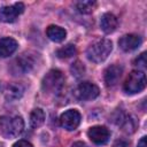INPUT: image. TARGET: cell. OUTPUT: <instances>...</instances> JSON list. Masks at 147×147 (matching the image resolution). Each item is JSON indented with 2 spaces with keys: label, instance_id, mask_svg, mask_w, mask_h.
<instances>
[{
  "label": "cell",
  "instance_id": "8992f818",
  "mask_svg": "<svg viewBox=\"0 0 147 147\" xmlns=\"http://www.w3.org/2000/svg\"><path fill=\"white\" fill-rule=\"evenodd\" d=\"M75 93L79 100L90 101V100L95 99L99 95L100 90L95 84H93L91 82H83L77 86Z\"/></svg>",
  "mask_w": 147,
  "mask_h": 147
},
{
  "label": "cell",
  "instance_id": "7a4b0ae2",
  "mask_svg": "<svg viewBox=\"0 0 147 147\" xmlns=\"http://www.w3.org/2000/svg\"><path fill=\"white\" fill-rule=\"evenodd\" d=\"M24 130V121L21 116H1L0 134L7 139L18 137Z\"/></svg>",
  "mask_w": 147,
  "mask_h": 147
},
{
  "label": "cell",
  "instance_id": "d4e9b609",
  "mask_svg": "<svg viewBox=\"0 0 147 147\" xmlns=\"http://www.w3.org/2000/svg\"><path fill=\"white\" fill-rule=\"evenodd\" d=\"M71 147H88V146L85 142H83V141H76V142L72 144Z\"/></svg>",
  "mask_w": 147,
  "mask_h": 147
},
{
  "label": "cell",
  "instance_id": "ffe728a7",
  "mask_svg": "<svg viewBox=\"0 0 147 147\" xmlns=\"http://www.w3.org/2000/svg\"><path fill=\"white\" fill-rule=\"evenodd\" d=\"M70 71L72 74V76H75V77H82L85 74V67L80 61H76L70 67Z\"/></svg>",
  "mask_w": 147,
  "mask_h": 147
},
{
  "label": "cell",
  "instance_id": "3957f363",
  "mask_svg": "<svg viewBox=\"0 0 147 147\" xmlns=\"http://www.w3.org/2000/svg\"><path fill=\"white\" fill-rule=\"evenodd\" d=\"M64 75L57 69L49 70L41 80V88L47 94H57L64 86Z\"/></svg>",
  "mask_w": 147,
  "mask_h": 147
},
{
  "label": "cell",
  "instance_id": "d6986e66",
  "mask_svg": "<svg viewBox=\"0 0 147 147\" xmlns=\"http://www.w3.org/2000/svg\"><path fill=\"white\" fill-rule=\"evenodd\" d=\"M95 1H91V0H86V1H78L76 2V8L79 13L82 14H90L93 11L94 7H95Z\"/></svg>",
  "mask_w": 147,
  "mask_h": 147
},
{
  "label": "cell",
  "instance_id": "cb8c5ba5",
  "mask_svg": "<svg viewBox=\"0 0 147 147\" xmlns=\"http://www.w3.org/2000/svg\"><path fill=\"white\" fill-rule=\"evenodd\" d=\"M146 136H144L139 141H138V147H147V142H146Z\"/></svg>",
  "mask_w": 147,
  "mask_h": 147
},
{
  "label": "cell",
  "instance_id": "603a6c76",
  "mask_svg": "<svg viewBox=\"0 0 147 147\" xmlns=\"http://www.w3.org/2000/svg\"><path fill=\"white\" fill-rule=\"evenodd\" d=\"M129 145H130L129 141H126L124 139H118V140L115 141L113 147H129Z\"/></svg>",
  "mask_w": 147,
  "mask_h": 147
},
{
  "label": "cell",
  "instance_id": "277c9868",
  "mask_svg": "<svg viewBox=\"0 0 147 147\" xmlns=\"http://www.w3.org/2000/svg\"><path fill=\"white\" fill-rule=\"evenodd\" d=\"M146 87V76L141 70H133L126 77L123 88L127 94H136Z\"/></svg>",
  "mask_w": 147,
  "mask_h": 147
},
{
  "label": "cell",
  "instance_id": "44dd1931",
  "mask_svg": "<svg viewBox=\"0 0 147 147\" xmlns=\"http://www.w3.org/2000/svg\"><path fill=\"white\" fill-rule=\"evenodd\" d=\"M146 64H147V61H146V53H141L134 61H133V65L137 67V68H140V69H145L146 68Z\"/></svg>",
  "mask_w": 147,
  "mask_h": 147
},
{
  "label": "cell",
  "instance_id": "5b68a950",
  "mask_svg": "<svg viewBox=\"0 0 147 147\" xmlns=\"http://www.w3.org/2000/svg\"><path fill=\"white\" fill-rule=\"evenodd\" d=\"M36 59L30 53H22L20 56H17L10 67V70L15 75H24L32 70L34 67Z\"/></svg>",
  "mask_w": 147,
  "mask_h": 147
},
{
  "label": "cell",
  "instance_id": "30bf717a",
  "mask_svg": "<svg viewBox=\"0 0 147 147\" xmlns=\"http://www.w3.org/2000/svg\"><path fill=\"white\" fill-rule=\"evenodd\" d=\"M122 74H123V68L121 65H118V64H111V65H109L105 70V75H103L106 85L108 87H113V86L117 85L118 80L122 77Z\"/></svg>",
  "mask_w": 147,
  "mask_h": 147
},
{
  "label": "cell",
  "instance_id": "52a82bcc",
  "mask_svg": "<svg viewBox=\"0 0 147 147\" xmlns=\"http://www.w3.org/2000/svg\"><path fill=\"white\" fill-rule=\"evenodd\" d=\"M80 119H82V116L78 110L69 109L60 116V124L63 129L68 131H74L80 124Z\"/></svg>",
  "mask_w": 147,
  "mask_h": 147
},
{
  "label": "cell",
  "instance_id": "2e32d148",
  "mask_svg": "<svg viewBox=\"0 0 147 147\" xmlns=\"http://www.w3.org/2000/svg\"><path fill=\"white\" fill-rule=\"evenodd\" d=\"M46 36L48 37V39H51L52 41L55 42H61L65 39L67 37V31L57 25H49L46 29Z\"/></svg>",
  "mask_w": 147,
  "mask_h": 147
},
{
  "label": "cell",
  "instance_id": "4fadbf2b",
  "mask_svg": "<svg viewBox=\"0 0 147 147\" xmlns=\"http://www.w3.org/2000/svg\"><path fill=\"white\" fill-rule=\"evenodd\" d=\"M118 25L117 17L111 13H106L101 16L100 20V28L105 33H113Z\"/></svg>",
  "mask_w": 147,
  "mask_h": 147
},
{
  "label": "cell",
  "instance_id": "ba28073f",
  "mask_svg": "<svg viewBox=\"0 0 147 147\" xmlns=\"http://www.w3.org/2000/svg\"><path fill=\"white\" fill-rule=\"evenodd\" d=\"M24 11V5L16 2L11 6H3L0 9V21L5 23H13Z\"/></svg>",
  "mask_w": 147,
  "mask_h": 147
},
{
  "label": "cell",
  "instance_id": "7402d4cb",
  "mask_svg": "<svg viewBox=\"0 0 147 147\" xmlns=\"http://www.w3.org/2000/svg\"><path fill=\"white\" fill-rule=\"evenodd\" d=\"M13 147H33V146L26 140H18L13 145Z\"/></svg>",
  "mask_w": 147,
  "mask_h": 147
},
{
  "label": "cell",
  "instance_id": "9a60e30c",
  "mask_svg": "<svg viewBox=\"0 0 147 147\" xmlns=\"http://www.w3.org/2000/svg\"><path fill=\"white\" fill-rule=\"evenodd\" d=\"M118 124H121L122 130L126 133H133L138 126V122L132 115H121L118 118Z\"/></svg>",
  "mask_w": 147,
  "mask_h": 147
},
{
  "label": "cell",
  "instance_id": "ac0fdd59",
  "mask_svg": "<svg viewBox=\"0 0 147 147\" xmlns=\"http://www.w3.org/2000/svg\"><path fill=\"white\" fill-rule=\"evenodd\" d=\"M76 53H77L76 46L72 44H68L56 51V56L60 59H69L74 55H76Z\"/></svg>",
  "mask_w": 147,
  "mask_h": 147
},
{
  "label": "cell",
  "instance_id": "9c48e42d",
  "mask_svg": "<svg viewBox=\"0 0 147 147\" xmlns=\"http://www.w3.org/2000/svg\"><path fill=\"white\" fill-rule=\"evenodd\" d=\"M87 136L91 139L92 142L95 145H103L106 144L110 138V131L102 125H95L90 127L87 131Z\"/></svg>",
  "mask_w": 147,
  "mask_h": 147
},
{
  "label": "cell",
  "instance_id": "e0dca14e",
  "mask_svg": "<svg viewBox=\"0 0 147 147\" xmlns=\"http://www.w3.org/2000/svg\"><path fill=\"white\" fill-rule=\"evenodd\" d=\"M45 122V113L40 108H36L30 114V124L33 129L41 126Z\"/></svg>",
  "mask_w": 147,
  "mask_h": 147
},
{
  "label": "cell",
  "instance_id": "6da1fadb",
  "mask_svg": "<svg viewBox=\"0 0 147 147\" xmlns=\"http://www.w3.org/2000/svg\"><path fill=\"white\" fill-rule=\"evenodd\" d=\"M113 51V44L109 39L102 38L93 41L86 49V56L94 63L103 62Z\"/></svg>",
  "mask_w": 147,
  "mask_h": 147
},
{
  "label": "cell",
  "instance_id": "8fae6325",
  "mask_svg": "<svg viewBox=\"0 0 147 147\" xmlns=\"http://www.w3.org/2000/svg\"><path fill=\"white\" fill-rule=\"evenodd\" d=\"M141 41L142 39L140 36L131 33V34H125L121 37V39L118 40V45L124 52H131L137 49L141 45Z\"/></svg>",
  "mask_w": 147,
  "mask_h": 147
},
{
  "label": "cell",
  "instance_id": "5bb4252c",
  "mask_svg": "<svg viewBox=\"0 0 147 147\" xmlns=\"http://www.w3.org/2000/svg\"><path fill=\"white\" fill-rule=\"evenodd\" d=\"M17 41L14 38L6 37L0 39V57H8L17 49Z\"/></svg>",
  "mask_w": 147,
  "mask_h": 147
},
{
  "label": "cell",
  "instance_id": "7c38bea8",
  "mask_svg": "<svg viewBox=\"0 0 147 147\" xmlns=\"http://www.w3.org/2000/svg\"><path fill=\"white\" fill-rule=\"evenodd\" d=\"M23 93L24 86L20 83H9L3 91V95L7 101H16L22 98Z\"/></svg>",
  "mask_w": 147,
  "mask_h": 147
}]
</instances>
